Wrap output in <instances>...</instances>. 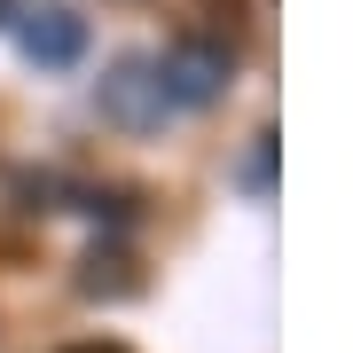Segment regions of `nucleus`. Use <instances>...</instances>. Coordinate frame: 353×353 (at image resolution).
Listing matches in <instances>:
<instances>
[{"instance_id": "f257e3e1", "label": "nucleus", "mask_w": 353, "mask_h": 353, "mask_svg": "<svg viewBox=\"0 0 353 353\" xmlns=\"http://www.w3.org/2000/svg\"><path fill=\"white\" fill-rule=\"evenodd\" d=\"M165 79V102L173 110H204V102H220L228 94V79H236V55H228V39H173V55L157 63Z\"/></svg>"}, {"instance_id": "f03ea898", "label": "nucleus", "mask_w": 353, "mask_h": 353, "mask_svg": "<svg viewBox=\"0 0 353 353\" xmlns=\"http://www.w3.org/2000/svg\"><path fill=\"white\" fill-rule=\"evenodd\" d=\"M94 102H102V118H110V126H126V134H150V126H165V110H173L150 55H118V63L102 71Z\"/></svg>"}, {"instance_id": "7ed1b4c3", "label": "nucleus", "mask_w": 353, "mask_h": 353, "mask_svg": "<svg viewBox=\"0 0 353 353\" xmlns=\"http://www.w3.org/2000/svg\"><path fill=\"white\" fill-rule=\"evenodd\" d=\"M16 48H24V63H39V71H71L79 55H87V16L79 8H32L24 24H16Z\"/></svg>"}, {"instance_id": "20e7f679", "label": "nucleus", "mask_w": 353, "mask_h": 353, "mask_svg": "<svg viewBox=\"0 0 353 353\" xmlns=\"http://www.w3.org/2000/svg\"><path fill=\"white\" fill-rule=\"evenodd\" d=\"M79 283H87V299H126V290H134V259L126 252H94Z\"/></svg>"}, {"instance_id": "39448f33", "label": "nucleus", "mask_w": 353, "mask_h": 353, "mask_svg": "<svg viewBox=\"0 0 353 353\" xmlns=\"http://www.w3.org/2000/svg\"><path fill=\"white\" fill-rule=\"evenodd\" d=\"M236 189H243V196H267V189H275V134H259L252 150H243V165H236Z\"/></svg>"}, {"instance_id": "423d86ee", "label": "nucleus", "mask_w": 353, "mask_h": 353, "mask_svg": "<svg viewBox=\"0 0 353 353\" xmlns=\"http://www.w3.org/2000/svg\"><path fill=\"white\" fill-rule=\"evenodd\" d=\"M63 353H126V345H63Z\"/></svg>"}, {"instance_id": "0eeeda50", "label": "nucleus", "mask_w": 353, "mask_h": 353, "mask_svg": "<svg viewBox=\"0 0 353 353\" xmlns=\"http://www.w3.org/2000/svg\"><path fill=\"white\" fill-rule=\"evenodd\" d=\"M0 24H16V8H8V0H0Z\"/></svg>"}]
</instances>
